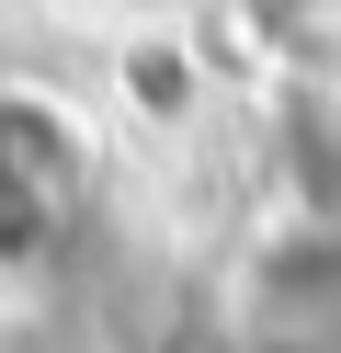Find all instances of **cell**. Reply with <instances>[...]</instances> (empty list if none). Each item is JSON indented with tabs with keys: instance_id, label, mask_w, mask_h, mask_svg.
<instances>
[{
	"instance_id": "cell-4",
	"label": "cell",
	"mask_w": 341,
	"mask_h": 353,
	"mask_svg": "<svg viewBox=\"0 0 341 353\" xmlns=\"http://www.w3.org/2000/svg\"><path fill=\"white\" fill-rule=\"evenodd\" d=\"M250 353H330V342H250Z\"/></svg>"
},
{
	"instance_id": "cell-2",
	"label": "cell",
	"mask_w": 341,
	"mask_h": 353,
	"mask_svg": "<svg viewBox=\"0 0 341 353\" xmlns=\"http://www.w3.org/2000/svg\"><path fill=\"white\" fill-rule=\"evenodd\" d=\"M125 92L148 103V114H182V103H194V57H182L171 34H148V46L125 57Z\"/></svg>"
},
{
	"instance_id": "cell-3",
	"label": "cell",
	"mask_w": 341,
	"mask_h": 353,
	"mask_svg": "<svg viewBox=\"0 0 341 353\" xmlns=\"http://www.w3.org/2000/svg\"><path fill=\"white\" fill-rule=\"evenodd\" d=\"M57 228H68L57 205H23V194H0V274H23V262H45V251H57Z\"/></svg>"
},
{
	"instance_id": "cell-1",
	"label": "cell",
	"mask_w": 341,
	"mask_h": 353,
	"mask_svg": "<svg viewBox=\"0 0 341 353\" xmlns=\"http://www.w3.org/2000/svg\"><path fill=\"white\" fill-rule=\"evenodd\" d=\"M0 194L57 205V216L91 194V125L68 114L57 92H34V80H12V92H0Z\"/></svg>"
}]
</instances>
